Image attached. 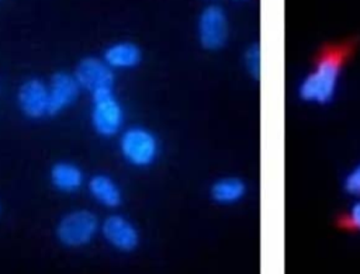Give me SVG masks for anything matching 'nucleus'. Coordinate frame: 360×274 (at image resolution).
<instances>
[{"label":"nucleus","mask_w":360,"mask_h":274,"mask_svg":"<svg viewBox=\"0 0 360 274\" xmlns=\"http://www.w3.org/2000/svg\"><path fill=\"white\" fill-rule=\"evenodd\" d=\"M353 48L354 41L352 39L325 45L315 58L312 70L300 83V97L314 104L329 103L336 93L343 65Z\"/></svg>","instance_id":"f257e3e1"},{"label":"nucleus","mask_w":360,"mask_h":274,"mask_svg":"<svg viewBox=\"0 0 360 274\" xmlns=\"http://www.w3.org/2000/svg\"><path fill=\"white\" fill-rule=\"evenodd\" d=\"M91 125L104 138H110L121 129L124 124V110L112 89H100L91 93Z\"/></svg>","instance_id":"f03ea898"},{"label":"nucleus","mask_w":360,"mask_h":274,"mask_svg":"<svg viewBox=\"0 0 360 274\" xmlns=\"http://www.w3.org/2000/svg\"><path fill=\"white\" fill-rule=\"evenodd\" d=\"M120 150L122 157L132 166L146 167L156 160L159 143L149 129L132 126L121 135Z\"/></svg>","instance_id":"7ed1b4c3"},{"label":"nucleus","mask_w":360,"mask_h":274,"mask_svg":"<svg viewBox=\"0 0 360 274\" xmlns=\"http://www.w3.org/2000/svg\"><path fill=\"white\" fill-rule=\"evenodd\" d=\"M98 228L97 216L87 209H77L66 214L56 226V236L68 247L87 244Z\"/></svg>","instance_id":"20e7f679"},{"label":"nucleus","mask_w":360,"mask_h":274,"mask_svg":"<svg viewBox=\"0 0 360 274\" xmlns=\"http://www.w3.org/2000/svg\"><path fill=\"white\" fill-rule=\"evenodd\" d=\"M198 38L204 48L215 51L224 46L228 38V20L219 6L205 7L198 18Z\"/></svg>","instance_id":"39448f33"},{"label":"nucleus","mask_w":360,"mask_h":274,"mask_svg":"<svg viewBox=\"0 0 360 274\" xmlns=\"http://www.w3.org/2000/svg\"><path fill=\"white\" fill-rule=\"evenodd\" d=\"M73 74L79 86L90 93L100 89H114V72L104 59L86 56L77 63Z\"/></svg>","instance_id":"423d86ee"},{"label":"nucleus","mask_w":360,"mask_h":274,"mask_svg":"<svg viewBox=\"0 0 360 274\" xmlns=\"http://www.w3.org/2000/svg\"><path fill=\"white\" fill-rule=\"evenodd\" d=\"M18 104L24 115L38 119L48 115L49 94L48 86L37 77L25 80L18 89Z\"/></svg>","instance_id":"0eeeda50"},{"label":"nucleus","mask_w":360,"mask_h":274,"mask_svg":"<svg viewBox=\"0 0 360 274\" xmlns=\"http://www.w3.org/2000/svg\"><path fill=\"white\" fill-rule=\"evenodd\" d=\"M80 86L75 77L68 72H56L52 74L48 94H49V110L48 115H56L69 105H72L80 93Z\"/></svg>","instance_id":"6e6552de"},{"label":"nucleus","mask_w":360,"mask_h":274,"mask_svg":"<svg viewBox=\"0 0 360 274\" xmlns=\"http://www.w3.org/2000/svg\"><path fill=\"white\" fill-rule=\"evenodd\" d=\"M105 240L121 252H131L139 243V233L132 222L121 215H111L103 222Z\"/></svg>","instance_id":"1a4fd4ad"},{"label":"nucleus","mask_w":360,"mask_h":274,"mask_svg":"<svg viewBox=\"0 0 360 274\" xmlns=\"http://www.w3.org/2000/svg\"><path fill=\"white\" fill-rule=\"evenodd\" d=\"M104 60L112 69H131L141 62V49L132 42H115L104 51Z\"/></svg>","instance_id":"9d476101"},{"label":"nucleus","mask_w":360,"mask_h":274,"mask_svg":"<svg viewBox=\"0 0 360 274\" xmlns=\"http://www.w3.org/2000/svg\"><path fill=\"white\" fill-rule=\"evenodd\" d=\"M90 194L101 205L115 208L122 201V194L117 183L107 174H96L89 181Z\"/></svg>","instance_id":"9b49d317"},{"label":"nucleus","mask_w":360,"mask_h":274,"mask_svg":"<svg viewBox=\"0 0 360 274\" xmlns=\"http://www.w3.org/2000/svg\"><path fill=\"white\" fill-rule=\"evenodd\" d=\"M52 185L63 193L76 191L83 183V173L79 166L70 162H58L51 167Z\"/></svg>","instance_id":"f8f14e48"},{"label":"nucleus","mask_w":360,"mask_h":274,"mask_svg":"<svg viewBox=\"0 0 360 274\" xmlns=\"http://www.w3.org/2000/svg\"><path fill=\"white\" fill-rule=\"evenodd\" d=\"M246 193L245 184L235 177L221 178L214 183L211 188V195L218 204H235L238 202Z\"/></svg>","instance_id":"ddd939ff"},{"label":"nucleus","mask_w":360,"mask_h":274,"mask_svg":"<svg viewBox=\"0 0 360 274\" xmlns=\"http://www.w3.org/2000/svg\"><path fill=\"white\" fill-rule=\"evenodd\" d=\"M340 226H343L345 229L360 232V200L356 201L349 208V211L343 215L340 221Z\"/></svg>","instance_id":"4468645a"},{"label":"nucleus","mask_w":360,"mask_h":274,"mask_svg":"<svg viewBox=\"0 0 360 274\" xmlns=\"http://www.w3.org/2000/svg\"><path fill=\"white\" fill-rule=\"evenodd\" d=\"M345 190L354 197L360 198V164L353 167L345 178Z\"/></svg>","instance_id":"2eb2a0df"},{"label":"nucleus","mask_w":360,"mask_h":274,"mask_svg":"<svg viewBox=\"0 0 360 274\" xmlns=\"http://www.w3.org/2000/svg\"><path fill=\"white\" fill-rule=\"evenodd\" d=\"M245 62H246V66H248L249 72L253 76H257L260 73V51H259L257 46H252L248 51Z\"/></svg>","instance_id":"dca6fc26"}]
</instances>
